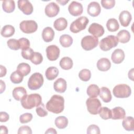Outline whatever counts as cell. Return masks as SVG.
Returning <instances> with one entry per match:
<instances>
[{
	"mask_svg": "<svg viewBox=\"0 0 134 134\" xmlns=\"http://www.w3.org/2000/svg\"><path fill=\"white\" fill-rule=\"evenodd\" d=\"M64 99L58 95H53L46 104L47 109L54 114H60L64 108Z\"/></svg>",
	"mask_w": 134,
	"mask_h": 134,
	"instance_id": "obj_1",
	"label": "cell"
},
{
	"mask_svg": "<svg viewBox=\"0 0 134 134\" xmlns=\"http://www.w3.org/2000/svg\"><path fill=\"white\" fill-rule=\"evenodd\" d=\"M20 101L21 105L24 108L30 109L40 105L42 104V98L39 94H31L26 95Z\"/></svg>",
	"mask_w": 134,
	"mask_h": 134,
	"instance_id": "obj_2",
	"label": "cell"
},
{
	"mask_svg": "<svg viewBox=\"0 0 134 134\" xmlns=\"http://www.w3.org/2000/svg\"><path fill=\"white\" fill-rule=\"evenodd\" d=\"M118 43V40L117 37L114 35H109L100 40L99 47L102 50L107 51L116 47Z\"/></svg>",
	"mask_w": 134,
	"mask_h": 134,
	"instance_id": "obj_3",
	"label": "cell"
},
{
	"mask_svg": "<svg viewBox=\"0 0 134 134\" xmlns=\"http://www.w3.org/2000/svg\"><path fill=\"white\" fill-rule=\"evenodd\" d=\"M43 77L40 73L36 72L32 74L28 81V86L31 90H37L40 88L43 84Z\"/></svg>",
	"mask_w": 134,
	"mask_h": 134,
	"instance_id": "obj_4",
	"label": "cell"
},
{
	"mask_svg": "<svg viewBox=\"0 0 134 134\" xmlns=\"http://www.w3.org/2000/svg\"><path fill=\"white\" fill-rule=\"evenodd\" d=\"M113 93L116 97L127 98L130 96L131 90L129 85L121 84L116 85L113 88Z\"/></svg>",
	"mask_w": 134,
	"mask_h": 134,
	"instance_id": "obj_5",
	"label": "cell"
},
{
	"mask_svg": "<svg viewBox=\"0 0 134 134\" xmlns=\"http://www.w3.org/2000/svg\"><path fill=\"white\" fill-rule=\"evenodd\" d=\"M88 22L89 20L86 17H80L71 23L70 29L73 33H77L85 29Z\"/></svg>",
	"mask_w": 134,
	"mask_h": 134,
	"instance_id": "obj_6",
	"label": "cell"
},
{
	"mask_svg": "<svg viewBox=\"0 0 134 134\" xmlns=\"http://www.w3.org/2000/svg\"><path fill=\"white\" fill-rule=\"evenodd\" d=\"M98 44V39L92 36H86L81 40V46L86 51H90L95 48Z\"/></svg>",
	"mask_w": 134,
	"mask_h": 134,
	"instance_id": "obj_7",
	"label": "cell"
},
{
	"mask_svg": "<svg viewBox=\"0 0 134 134\" xmlns=\"http://www.w3.org/2000/svg\"><path fill=\"white\" fill-rule=\"evenodd\" d=\"M86 105L88 111L92 115H97L101 107L100 100L95 98H88L86 101Z\"/></svg>",
	"mask_w": 134,
	"mask_h": 134,
	"instance_id": "obj_8",
	"label": "cell"
},
{
	"mask_svg": "<svg viewBox=\"0 0 134 134\" xmlns=\"http://www.w3.org/2000/svg\"><path fill=\"white\" fill-rule=\"evenodd\" d=\"M20 30L25 34H31L38 29V25L37 23L32 20H23L19 24Z\"/></svg>",
	"mask_w": 134,
	"mask_h": 134,
	"instance_id": "obj_9",
	"label": "cell"
},
{
	"mask_svg": "<svg viewBox=\"0 0 134 134\" xmlns=\"http://www.w3.org/2000/svg\"><path fill=\"white\" fill-rule=\"evenodd\" d=\"M60 49L55 45H50L46 48L47 57L50 61H55L58 59L60 55Z\"/></svg>",
	"mask_w": 134,
	"mask_h": 134,
	"instance_id": "obj_10",
	"label": "cell"
},
{
	"mask_svg": "<svg viewBox=\"0 0 134 134\" xmlns=\"http://www.w3.org/2000/svg\"><path fill=\"white\" fill-rule=\"evenodd\" d=\"M18 8L23 13L27 15L32 14L33 12V6L31 3L27 0H19L17 2Z\"/></svg>",
	"mask_w": 134,
	"mask_h": 134,
	"instance_id": "obj_11",
	"label": "cell"
},
{
	"mask_svg": "<svg viewBox=\"0 0 134 134\" xmlns=\"http://www.w3.org/2000/svg\"><path fill=\"white\" fill-rule=\"evenodd\" d=\"M68 10L71 15L74 16L81 15L83 11L82 5L76 1H73L68 7Z\"/></svg>",
	"mask_w": 134,
	"mask_h": 134,
	"instance_id": "obj_12",
	"label": "cell"
},
{
	"mask_svg": "<svg viewBox=\"0 0 134 134\" xmlns=\"http://www.w3.org/2000/svg\"><path fill=\"white\" fill-rule=\"evenodd\" d=\"M45 14L49 17H53L57 16L60 12V7L54 2L49 3L45 7Z\"/></svg>",
	"mask_w": 134,
	"mask_h": 134,
	"instance_id": "obj_13",
	"label": "cell"
},
{
	"mask_svg": "<svg viewBox=\"0 0 134 134\" xmlns=\"http://www.w3.org/2000/svg\"><path fill=\"white\" fill-rule=\"evenodd\" d=\"M88 31L91 34L97 38L102 36L105 32L104 27L97 23L92 24L90 26Z\"/></svg>",
	"mask_w": 134,
	"mask_h": 134,
	"instance_id": "obj_14",
	"label": "cell"
},
{
	"mask_svg": "<svg viewBox=\"0 0 134 134\" xmlns=\"http://www.w3.org/2000/svg\"><path fill=\"white\" fill-rule=\"evenodd\" d=\"M87 13L92 17H96L99 15L101 11V8L100 5L98 2H91L87 9Z\"/></svg>",
	"mask_w": 134,
	"mask_h": 134,
	"instance_id": "obj_15",
	"label": "cell"
},
{
	"mask_svg": "<svg viewBox=\"0 0 134 134\" xmlns=\"http://www.w3.org/2000/svg\"><path fill=\"white\" fill-rule=\"evenodd\" d=\"M125 53L121 49H117L112 53L111 59L113 63L115 64H119L121 63L125 59Z\"/></svg>",
	"mask_w": 134,
	"mask_h": 134,
	"instance_id": "obj_16",
	"label": "cell"
},
{
	"mask_svg": "<svg viewBox=\"0 0 134 134\" xmlns=\"http://www.w3.org/2000/svg\"><path fill=\"white\" fill-rule=\"evenodd\" d=\"M131 19V14L127 10H123L119 14V20L123 27H127L129 25Z\"/></svg>",
	"mask_w": 134,
	"mask_h": 134,
	"instance_id": "obj_17",
	"label": "cell"
},
{
	"mask_svg": "<svg viewBox=\"0 0 134 134\" xmlns=\"http://www.w3.org/2000/svg\"><path fill=\"white\" fill-rule=\"evenodd\" d=\"M53 88L58 93H64L66 89V82L63 78H59L53 84Z\"/></svg>",
	"mask_w": 134,
	"mask_h": 134,
	"instance_id": "obj_18",
	"label": "cell"
},
{
	"mask_svg": "<svg viewBox=\"0 0 134 134\" xmlns=\"http://www.w3.org/2000/svg\"><path fill=\"white\" fill-rule=\"evenodd\" d=\"M126 116V112L121 107H116L111 110V119L114 120L124 119Z\"/></svg>",
	"mask_w": 134,
	"mask_h": 134,
	"instance_id": "obj_19",
	"label": "cell"
},
{
	"mask_svg": "<svg viewBox=\"0 0 134 134\" xmlns=\"http://www.w3.org/2000/svg\"><path fill=\"white\" fill-rule=\"evenodd\" d=\"M42 37L43 40L46 42H49L53 40L54 37V31L51 27H47L42 31Z\"/></svg>",
	"mask_w": 134,
	"mask_h": 134,
	"instance_id": "obj_20",
	"label": "cell"
},
{
	"mask_svg": "<svg viewBox=\"0 0 134 134\" xmlns=\"http://www.w3.org/2000/svg\"><path fill=\"white\" fill-rule=\"evenodd\" d=\"M111 66V63L109 59L106 58H103L98 60L97 63V68L100 71H107Z\"/></svg>",
	"mask_w": 134,
	"mask_h": 134,
	"instance_id": "obj_21",
	"label": "cell"
},
{
	"mask_svg": "<svg viewBox=\"0 0 134 134\" xmlns=\"http://www.w3.org/2000/svg\"><path fill=\"white\" fill-rule=\"evenodd\" d=\"M13 97L17 100H21L27 95V91L23 87H15L12 92Z\"/></svg>",
	"mask_w": 134,
	"mask_h": 134,
	"instance_id": "obj_22",
	"label": "cell"
},
{
	"mask_svg": "<svg viewBox=\"0 0 134 134\" xmlns=\"http://www.w3.org/2000/svg\"><path fill=\"white\" fill-rule=\"evenodd\" d=\"M99 97L105 103L109 102L112 98L110 90L106 87H102L100 90Z\"/></svg>",
	"mask_w": 134,
	"mask_h": 134,
	"instance_id": "obj_23",
	"label": "cell"
},
{
	"mask_svg": "<svg viewBox=\"0 0 134 134\" xmlns=\"http://www.w3.org/2000/svg\"><path fill=\"white\" fill-rule=\"evenodd\" d=\"M68 26V22L65 18L60 17L57 19L54 23L53 26L54 28L58 31H62L64 30Z\"/></svg>",
	"mask_w": 134,
	"mask_h": 134,
	"instance_id": "obj_24",
	"label": "cell"
},
{
	"mask_svg": "<svg viewBox=\"0 0 134 134\" xmlns=\"http://www.w3.org/2000/svg\"><path fill=\"white\" fill-rule=\"evenodd\" d=\"M124 129L127 131H133L134 129V119L131 116L125 117L122 122Z\"/></svg>",
	"mask_w": 134,
	"mask_h": 134,
	"instance_id": "obj_25",
	"label": "cell"
},
{
	"mask_svg": "<svg viewBox=\"0 0 134 134\" xmlns=\"http://www.w3.org/2000/svg\"><path fill=\"white\" fill-rule=\"evenodd\" d=\"M59 74L58 69L54 66L49 67L45 72L46 78L48 80H53L55 79Z\"/></svg>",
	"mask_w": 134,
	"mask_h": 134,
	"instance_id": "obj_26",
	"label": "cell"
},
{
	"mask_svg": "<svg viewBox=\"0 0 134 134\" xmlns=\"http://www.w3.org/2000/svg\"><path fill=\"white\" fill-rule=\"evenodd\" d=\"M117 38L121 43H125L130 40V34L128 30H121L117 34Z\"/></svg>",
	"mask_w": 134,
	"mask_h": 134,
	"instance_id": "obj_27",
	"label": "cell"
},
{
	"mask_svg": "<svg viewBox=\"0 0 134 134\" xmlns=\"http://www.w3.org/2000/svg\"><path fill=\"white\" fill-rule=\"evenodd\" d=\"M100 89L99 87L95 84H91L87 88V94L91 98H96L99 94Z\"/></svg>",
	"mask_w": 134,
	"mask_h": 134,
	"instance_id": "obj_28",
	"label": "cell"
},
{
	"mask_svg": "<svg viewBox=\"0 0 134 134\" xmlns=\"http://www.w3.org/2000/svg\"><path fill=\"white\" fill-rule=\"evenodd\" d=\"M2 7L3 10L7 13H12L15 8V4L14 1L7 0L3 1Z\"/></svg>",
	"mask_w": 134,
	"mask_h": 134,
	"instance_id": "obj_29",
	"label": "cell"
},
{
	"mask_svg": "<svg viewBox=\"0 0 134 134\" xmlns=\"http://www.w3.org/2000/svg\"><path fill=\"white\" fill-rule=\"evenodd\" d=\"M60 66L63 70H70L73 66V61L72 60L68 57L62 58L60 61Z\"/></svg>",
	"mask_w": 134,
	"mask_h": 134,
	"instance_id": "obj_30",
	"label": "cell"
},
{
	"mask_svg": "<svg viewBox=\"0 0 134 134\" xmlns=\"http://www.w3.org/2000/svg\"><path fill=\"white\" fill-rule=\"evenodd\" d=\"M15 31V28L13 26L10 25H6L2 28L1 34L2 36L7 38L12 36L14 34Z\"/></svg>",
	"mask_w": 134,
	"mask_h": 134,
	"instance_id": "obj_31",
	"label": "cell"
},
{
	"mask_svg": "<svg viewBox=\"0 0 134 134\" xmlns=\"http://www.w3.org/2000/svg\"><path fill=\"white\" fill-rule=\"evenodd\" d=\"M59 41L61 46L64 48L69 47L73 43V39L71 36L66 34L61 35Z\"/></svg>",
	"mask_w": 134,
	"mask_h": 134,
	"instance_id": "obj_32",
	"label": "cell"
},
{
	"mask_svg": "<svg viewBox=\"0 0 134 134\" xmlns=\"http://www.w3.org/2000/svg\"><path fill=\"white\" fill-rule=\"evenodd\" d=\"M107 29L111 32H115L118 30L119 28V24L115 18H110L106 23Z\"/></svg>",
	"mask_w": 134,
	"mask_h": 134,
	"instance_id": "obj_33",
	"label": "cell"
},
{
	"mask_svg": "<svg viewBox=\"0 0 134 134\" xmlns=\"http://www.w3.org/2000/svg\"><path fill=\"white\" fill-rule=\"evenodd\" d=\"M55 125L59 129H64L68 125V119L65 116H59L55 119Z\"/></svg>",
	"mask_w": 134,
	"mask_h": 134,
	"instance_id": "obj_34",
	"label": "cell"
},
{
	"mask_svg": "<svg viewBox=\"0 0 134 134\" xmlns=\"http://www.w3.org/2000/svg\"><path fill=\"white\" fill-rule=\"evenodd\" d=\"M17 70L24 76H27L28 74H29L30 72L31 68L28 64L23 62L18 65Z\"/></svg>",
	"mask_w": 134,
	"mask_h": 134,
	"instance_id": "obj_35",
	"label": "cell"
},
{
	"mask_svg": "<svg viewBox=\"0 0 134 134\" xmlns=\"http://www.w3.org/2000/svg\"><path fill=\"white\" fill-rule=\"evenodd\" d=\"M100 117L105 120L110 119L111 118V110L107 107H100L98 113Z\"/></svg>",
	"mask_w": 134,
	"mask_h": 134,
	"instance_id": "obj_36",
	"label": "cell"
},
{
	"mask_svg": "<svg viewBox=\"0 0 134 134\" xmlns=\"http://www.w3.org/2000/svg\"><path fill=\"white\" fill-rule=\"evenodd\" d=\"M23 78L24 76L17 70L13 72L10 76L11 82L14 84H19L21 83L23 80Z\"/></svg>",
	"mask_w": 134,
	"mask_h": 134,
	"instance_id": "obj_37",
	"label": "cell"
},
{
	"mask_svg": "<svg viewBox=\"0 0 134 134\" xmlns=\"http://www.w3.org/2000/svg\"><path fill=\"white\" fill-rule=\"evenodd\" d=\"M80 79L83 81H88L91 77V72L88 69H84L80 71L79 73Z\"/></svg>",
	"mask_w": 134,
	"mask_h": 134,
	"instance_id": "obj_38",
	"label": "cell"
},
{
	"mask_svg": "<svg viewBox=\"0 0 134 134\" xmlns=\"http://www.w3.org/2000/svg\"><path fill=\"white\" fill-rule=\"evenodd\" d=\"M30 60L32 63L36 65H38L42 62L43 57L40 53L38 52H34Z\"/></svg>",
	"mask_w": 134,
	"mask_h": 134,
	"instance_id": "obj_39",
	"label": "cell"
},
{
	"mask_svg": "<svg viewBox=\"0 0 134 134\" xmlns=\"http://www.w3.org/2000/svg\"><path fill=\"white\" fill-rule=\"evenodd\" d=\"M7 44L8 47L12 50H17L20 49V44L18 40L10 39L7 41Z\"/></svg>",
	"mask_w": 134,
	"mask_h": 134,
	"instance_id": "obj_40",
	"label": "cell"
},
{
	"mask_svg": "<svg viewBox=\"0 0 134 134\" xmlns=\"http://www.w3.org/2000/svg\"><path fill=\"white\" fill-rule=\"evenodd\" d=\"M32 115L30 113H25L20 116L19 121L22 124L27 123L30 121L32 119Z\"/></svg>",
	"mask_w": 134,
	"mask_h": 134,
	"instance_id": "obj_41",
	"label": "cell"
},
{
	"mask_svg": "<svg viewBox=\"0 0 134 134\" xmlns=\"http://www.w3.org/2000/svg\"><path fill=\"white\" fill-rule=\"evenodd\" d=\"M34 53V50L30 48H27L26 49L22 50L21 51V55L23 58L26 60H30L33 53Z\"/></svg>",
	"mask_w": 134,
	"mask_h": 134,
	"instance_id": "obj_42",
	"label": "cell"
},
{
	"mask_svg": "<svg viewBox=\"0 0 134 134\" xmlns=\"http://www.w3.org/2000/svg\"><path fill=\"white\" fill-rule=\"evenodd\" d=\"M102 6L106 9H111L114 7L115 5V0H102L101 1Z\"/></svg>",
	"mask_w": 134,
	"mask_h": 134,
	"instance_id": "obj_43",
	"label": "cell"
},
{
	"mask_svg": "<svg viewBox=\"0 0 134 134\" xmlns=\"http://www.w3.org/2000/svg\"><path fill=\"white\" fill-rule=\"evenodd\" d=\"M18 41L20 44V49L21 50L26 49L29 48L30 42L28 39L25 38H21L18 39Z\"/></svg>",
	"mask_w": 134,
	"mask_h": 134,
	"instance_id": "obj_44",
	"label": "cell"
},
{
	"mask_svg": "<svg viewBox=\"0 0 134 134\" xmlns=\"http://www.w3.org/2000/svg\"><path fill=\"white\" fill-rule=\"evenodd\" d=\"M100 133L99 128L96 125H91L87 129L88 134H99Z\"/></svg>",
	"mask_w": 134,
	"mask_h": 134,
	"instance_id": "obj_45",
	"label": "cell"
},
{
	"mask_svg": "<svg viewBox=\"0 0 134 134\" xmlns=\"http://www.w3.org/2000/svg\"><path fill=\"white\" fill-rule=\"evenodd\" d=\"M36 111L37 114L40 117H44L48 115V112L44 109V105L42 103L39 106L37 107Z\"/></svg>",
	"mask_w": 134,
	"mask_h": 134,
	"instance_id": "obj_46",
	"label": "cell"
},
{
	"mask_svg": "<svg viewBox=\"0 0 134 134\" xmlns=\"http://www.w3.org/2000/svg\"><path fill=\"white\" fill-rule=\"evenodd\" d=\"M18 134H31L32 133V130L30 127H29L28 126H24L19 127L18 130Z\"/></svg>",
	"mask_w": 134,
	"mask_h": 134,
	"instance_id": "obj_47",
	"label": "cell"
},
{
	"mask_svg": "<svg viewBox=\"0 0 134 134\" xmlns=\"http://www.w3.org/2000/svg\"><path fill=\"white\" fill-rule=\"evenodd\" d=\"M9 118V115L4 111H1L0 113V121L2 122H6Z\"/></svg>",
	"mask_w": 134,
	"mask_h": 134,
	"instance_id": "obj_48",
	"label": "cell"
},
{
	"mask_svg": "<svg viewBox=\"0 0 134 134\" xmlns=\"http://www.w3.org/2000/svg\"><path fill=\"white\" fill-rule=\"evenodd\" d=\"M0 69H1V72H0V77H3L4 76L7 72V70L6 69L5 66H4L2 65H0Z\"/></svg>",
	"mask_w": 134,
	"mask_h": 134,
	"instance_id": "obj_49",
	"label": "cell"
},
{
	"mask_svg": "<svg viewBox=\"0 0 134 134\" xmlns=\"http://www.w3.org/2000/svg\"><path fill=\"white\" fill-rule=\"evenodd\" d=\"M1 133L3 134V133H4V134H6L8 133V129H7V128L3 125H2L1 126V131H0Z\"/></svg>",
	"mask_w": 134,
	"mask_h": 134,
	"instance_id": "obj_50",
	"label": "cell"
},
{
	"mask_svg": "<svg viewBox=\"0 0 134 134\" xmlns=\"http://www.w3.org/2000/svg\"><path fill=\"white\" fill-rule=\"evenodd\" d=\"M45 133H57V131L53 128H50L45 132Z\"/></svg>",
	"mask_w": 134,
	"mask_h": 134,
	"instance_id": "obj_51",
	"label": "cell"
},
{
	"mask_svg": "<svg viewBox=\"0 0 134 134\" xmlns=\"http://www.w3.org/2000/svg\"><path fill=\"white\" fill-rule=\"evenodd\" d=\"M5 87L6 85L5 83L2 80H1V93H2L3 91H5Z\"/></svg>",
	"mask_w": 134,
	"mask_h": 134,
	"instance_id": "obj_52",
	"label": "cell"
},
{
	"mask_svg": "<svg viewBox=\"0 0 134 134\" xmlns=\"http://www.w3.org/2000/svg\"><path fill=\"white\" fill-rule=\"evenodd\" d=\"M133 69H131L128 72V77L132 81H133Z\"/></svg>",
	"mask_w": 134,
	"mask_h": 134,
	"instance_id": "obj_53",
	"label": "cell"
},
{
	"mask_svg": "<svg viewBox=\"0 0 134 134\" xmlns=\"http://www.w3.org/2000/svg\"><path fill=\"white\" fill-rule=\"evenodd\" d=\"M57 2L59 3H60L61 5H65L66 3L69 2V1H58L57 0Z\"/></svg>",
	"mask_w": 134,
	"mask_h": 134,
	"instance_id": "obj_54",
	"label": "cell"
}]
</instances>
